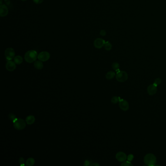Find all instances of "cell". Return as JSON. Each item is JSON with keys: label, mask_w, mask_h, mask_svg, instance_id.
Masks as SVG:
<instances>
[{"label": "cell", "mask_w": 166, "mask_h": 166, "mask_svg": "<svg viewBox=\"0 0 166 166\" xmlns=\"http://www.w3.org/2000/svg\"><path fill=\"white\" fill-rule=\"evenodd\" d=\"M8 116V118L11 121H12V122L14 121L15 120L17 119L16 116V115H15L14 114H13V113H10L9 114Z\"/></svg>", "instance_id": "44dd1931"}, {"label": "cell", "mask_w": 166, "mask_h": 166, "mask_svg": "<svg viewBox=\"0 0 166 166\" xmlns=\"http://www.w3.org/2000/svg\"><path fill=\"white\" fill-rule=\"evenodd\" d=\"M35 120L36 118L33 115H29L25 119L26 122L28 125H32L35 122Z\"/></svg>", "instance_id": "4fadbf2b"}, {"label": "cell", "mask_w": 166, "mask_h": 166, "mask_svg": "<svg viewBox=\"0 0 166 166\" xmlns=\"http://www.w3.org/2000/svg\"><path fill=\"white\" fill-rule=\"evenodd\" d=\"M115 76H116V74L114 72L109 71L107 72V74H106V78L107 80H112V79H114Z\"/></svg>", "instance_id": "9a60e30c"}, {"label": "cell", "mask_w": 166, "mask_h": 166, "mask_svg": "<svg viewBox=\"0 0 166 166\" xmlns=\"http://www.w3.org/2000/svg\"><path fill=\"white\" fill-rule=\"evenodd\" d=\"M133 158H134V156L133 155V154H130L129 155L127 156V160L131 162L133 160Z\"/></svg>", "instance_id": "d4e9b609"}, {"label": "cell", "mask_w": 166, "mask_h": 166, "mask_svg": "<svg viewBox=\"0 0 166 166\" xmlns=\"http://www.w3.org/2000/svg\"><path fill=\"white\" fill-rule=\"evenodd\" d=\"M34 67L38 70H41L42 69L43 67V62L38 60V61H36L34 62Z\"/></svg>", "instance_id": "5bb4252c"}, {"label": "cell", "mask_w": 166, "mask_h": 166, "mask_svg": "<svg viewBox=\"0 0 166 166\" xmlns=\"http://www.w3.org/2000/svg\"><path fill=\"white\" fill-rule=\"evenodd\" d=\"M13 126L14 128L17 130H22L26 127V122L25 120L22 119H16L13 122Z\"/></svg>", "instance_id": "3957f363"}, {"label": "cell", "mask_w": 166, "mask_h": 166, "mask_svg": "<svg viewBox=\"0 0 166 166\" xmlns=\"http://www.w3.org/2000/svg\"><path fill=\"white\" fill-rule=\"evenodd\" d=\"M115 158L118 161L123 162L127 159V155L124 152H119L116 154Z\"/></svg>", "instance_id": "ba28073f"}, {"label": "cell", "mask_w": 166, "mask_h": 166, "mask_svg": "<svg viewBox=\"0 0 166 166\" xmlns=\"http://www.w3.org/2000/svg\"><path fill=\"white\" fill-rule=\"evenodd\" d=\"M19 163L20 164L21 166H23V165H24V163L25 162V160H24V159L23 157H19Z\"/></svg>", "instance_id": "cb8c5ba5"}, {"label": "cell", "mask_w": 166, "mask_h": 166, "mask_svg": "<svg viewBox=\"0 0 166 166\" xmlns=\"http://www.w3.org/2000/svg\"><path fill=\"white\" fill-rule=\"evenodd\" d=\"M34 2L36 4H40L43 3V0H33Z\"/></svg>", "instance_id": "4316f807"}, {"label": "cell", "mask_w": 166, "mask_h": 166, "mask_svg": "<svg viewBox=\"0 0 166 166\" xmlns=\"http://www.w3.org/2000/svg\"><path fill=\"white\" fill-rule=\"evenodd\" d=\"M8 13V9L5 5H1L0 6V16L2 17H5Z\"/></svg>", "instance_id": "7c38bea8"}, {"label": "cell", "mask_w": 166, "mask_h": 166, "mask_svg": "<svg viewBox=\"0 0 166 166\" xmlns=\"http://www.w3.org/2000/svg\"><path fill=\"white\" fill-rule=\"evenodd\" d=\"M50 57V54L47 51H43L39 53L38 55V60L43 62L47 61Z\"/></svg>", "instance_id": "8992f818"}, {"label": "cell", "mask_w": 166, "mask_h": 166, "mask_svg": "<svg viewBox=\"0 0 166 166\" xmlns=\"http://www.w3.org/2000/svg\"><path fill=\"white\" fill-rule=\"evenodd\" d=\"M89 165H91L90 161L88 160H85V162H84V163L83 166H89Z\"/></svg>", "instance_id": "484cf974"}, {"label": "cell", "mask_w": 166, "mask_h": 166, "mask_svg": "<svg viewBox=\"0 0 166 166\" xmlns=\"http://www.w3.org/2000/svg\"><path fill=\"white\" fill-rule=\"evenodd\" d=\"M35 163V160L34 158L32 157H29L28 158L25 162V165L26 166H32Z\"/></svg>", "instance_id": "2e32d148"}, {"label": "cell", "mask_w": 166, "mask_h": 166, "mask_svg": "<svg viewBox=\"0 0 166 166\" xmlns=\"http://www.w3.org/2000/svg\"><path fill=\"white\" fill-rule=\"evenodd\" d=\"M119 106L120 108L123 111H127L129 109L128 102L125 100H120L119 101Z\"/></svg>", "instance_id": "52a82bcc"}, {"label": "cell", "mask_w": 166, "mask_h": 166, "mask_svg": "<svg viewBox=\"0 0 166 166\" xmlns=\"http://www.w3.org/2000/svg\"><path fill=\"white\" fill-rule=\"evenodd\" d=\"M144 162L146 165L148 166H156L157 157L154 154L151 153H148L144 157Z\"/></svg>", "instance_id": "6da1fadb"}, {"label": "cell", "mask_w": 166, "mask_h": 166, "mask_svg": "<svg viewBox=\"0 0 166 166\" xmlns=\"http://www.w3.org/2000/svg\"><path fill=\"white\" fill-rule=\"evenodd\" d=\"M119 100H120V98L119 97L116 96H114L111 99V102L113 104H116L119 102Z\"/></svg>", "instance_id": "ffe728a7"}, {"label": "cell", "mask_w": 166, "mask_h": 166, "mask_svg": "<svg viewBox=\"0 0 166 166\" xmlns=\"http://www.w3.org/2000/svg\"><path fill=\"white\" fill-rule=\"evenodd\" d=\"M5 56L7 61H12L15 57V52L12 48H7L5 50Z\"/></svg>", "instance_id": "5b68a950"}, {"label": "cell", "mask_w": 166, "mask_h": 166, "mask_svg": "<svg viewBox=\"0 0 166 166\" xmlns=\"http://www.w3.org/2000/svg\"><path fill=\"white\" fill-rule=\"evenodd\" d=\"M104 47L106 50L110 51V50H111L112 49V45L111 43H110L109 42H106L105 43Z\"/></svg>", "instance_id": "ac0fdd59"}, {"label": "cell", "mask_w": 166, "mask_h": 166, "mask_svg": "<svg viewBox=\"0 0 166 166\" xmlns=\"http://www.w3.org/2000/svg\"><path fill=\"white\" fill-rule=\"evenodd\" d=\"M116 79L119 82H124L127 81L128 79V74L124 71H118L115 76Z\"/></svg>", "instance_id": "277c9868"}, {"label": "cell", "mask_w": 166, "mask_h": 166, "mask_svg": "<svg viewBox=\"0 0 166 166\" xmlns=\"http://www.w3.org/2000/svg\"><path fill=\"white\" fill-rule=\"evenodd\" d=\"M121 166H133V165L132 164V163L130 161H129L128 160H127V161L123 162L122 163V164H121Z\"/></svg>", "instance_id": "7402d4cb"}, {"label": "cell", "mask_w": 166, "mask_h": 166, "mask_svg": "<svg viewBox=\"0 0 166 166\" xmlns=\"http://www.w3.org/2000/svg\"><path fill=\"white\" fill-rule=\"evenodd\" d=\"M2 0H1V5H2Z\"/></svg>", "instance_id": "f546056e"}, {"label": "cell", "mask_w": 166, "mask_h": 166, "mask_svg": "<svg viewBox=\"0 0 166 166\" xmlns=\"http://www.w3.org/2000/svg\"><path fill=\"white\" fill-rule=\"evenodd\" d=\"M90 166H100V165L99 164V163H96V162H95V163H93V164H91Z\"/></svg>", "instance_id": "f1b7e54d"}, {"label": "cell", "mask_w": 166, "mask_h": 166, "mask_svg": "<svg viewBox=\"0 0 166 166\" xmlns=\"http://www.w3.org/2000/svg\"><path fill=\"white\" fill-rule=\"evenodd\" d=\"M38 53L35 50H29L24 55V60L28 63L35 62L38 58Z\"/></svg>", "instance_id": "7a4b0ae2"}, {"label": "cell", "mask_w": 166, "mask_h": 166, "mask_svg": "<svg viewBox=\"0 0 166 166\" xmlns=\"http://www.w3.org/2000/svg\"><path fill=\"white\" fill-rule=\"evenodd\" d=\"M119 67H120L119 64V63L116 62H114L112 64V68H113L114 70L116 71H119Z\"/></svg>", "instance_id": "d6986e66"}, {"label": "cell", "mask_w": 166, "mask_h": 166, "mask_svg": "<svg viewBox=\"0 0 166 166\" xmlns=\"http://www.w3.org/2000/svg\"><path fill=\"white\" fill-rule=\"evenodd\" d=\"M16 64L14 62L12 61H8L5 65V68L8 71H13L16 68Z\"/></svg>", "instance_id": "30bf717a"}, {"label": "cell", "mask_w": 166, "mask_h": 166, "mask_svg": "<svg viewBox=\"0 0 166 166\" xmlns=\"http://www.w3.org/2000/svg\"><path fill=\"white\" fill-rule=\"evenodd\" d=\"M22 1H26V0H22Z\"/></svg>", "instance_id": "4dcf8cb0"}, {"label": "cell", "mask_w": 166, "mask_h": 166, "mask_svg": "<svg viewBox=\"0 0 166 166\" xmlns=\"http://www.w3.org/2000/svg\"><path fill=\"white\" fill-rule=\"evenodd\" d=\"M161 82L162 80H161V79H160V78H157V79H156L154 81L153 84L157 86L159 85L161 83Z\"/></svg>", "instance_id": "603a6c76"}, {"label": "cell", "mask_w": 166, "mask_h": 166, "mask_svg": "<svg viewBox=\"0 0 166 166\" xmlns=\"http://www.w3.org/2000/svg\"><path fill=\"white\" fill-rule=\"evenodd\" d=\"M106 42L101 38H97L94 41V46L97 49H100L104 46L105 43Z\"/></svg>", "instance_id": "9c48e42d"}, {"label": "cell", "mask_w": 166, "mask_h": 166, "mask_svg": "<svg viewBox=\"0 0 166 166\" xmlns=\"http://www.w3.org/2000/svg\"><path fill=\"white\" fill-rule=\"evenodd\" d=\"M14 62L16 64H21L23 62V58L21 56H16L14 58Z\"/></svg>", "instance_id": "e0dca14e"}, {"label": "cell", "mask_w": 166, "mask_h": 166, "mask_svg": "<svg viewBox=\"0 0 166 166\" xmlns=\"http://www.w3.org/2000/svg\"><path fill=\"white\" fill-rule=\"evenodd\" d=\"M157 86L154 84H150L148 87L147 92L150 95H153L157 93Z\"/></svg>", "instance_id": "8fae6325"}, {"label": "cell", "mask_w": 166, "mask_h": 166, "mask_svg": "<svg viewBox=\"0 0 166 166\" xmlns=\"http://www.w3.org/2000/svg\"><path fill=\"white\" fill-rule=\"evenodd\" d=\"M100 35H101L102 36H105L106 35V31H105L104 30H102L100 32Z\"/></svg>", "instance_id": "83f0119b"}]
</instances>
